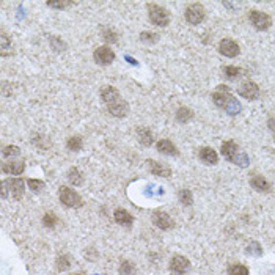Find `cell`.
Returning a JSON list of instances; mask_svg holds the SVG:
<instances>
[{"label":"cell","instance_id":"obj_6","mask_svg":"<svg viewBox=\"0 0 275 275\" xmlns=\"http://www.w3.org/2000/svg\"><path fill=\"white\" fill-rule=\"evenodd\" d=\"M58 198H60V203L66 206V208H82L83 206V200L82 197L74 191L71 189V187H66V186H61L58 189Z\"/></svg>","mask_w":275,"mask_h":275},{"label":"cell","instance_id":"obj_38","mask_svg":"<svg viewBox=\"0 0 275 275\" xmlns=\"http://www.w3.org/2000/svg\"><path fill=\"white\" fill-rule=\"evenodd\" d=\"M72 5H76V2H69V0H61V2H47V7L49 8H55V10L69 8Z\"/></svg>","mask_w":275,"mask_h":275},{"label":"cell","instance_id":"obj_32","mask_svg":"<svg viewBox=\"0 0 275 275\" xmlns=\"http://www.w3.org/2000/svg\"><path fill=\"white\" fill-rule=\"evenodd\" d=\"M120 275H132L135 272V266L134 262L129 261V259H123L121 264H120Z\"/></svg>","mask_w":275,"mask_h":275},{"label":"cell","instance_id":"obj_12","mask_svg":"<svg viewBox=\"0 0 275 275\" xmlns=\"http://www.w3.org/2000/svg\"><path fill=\"white\" fill-rule=\"evenodd\" d=\"M219 52L223 57L234 58V57H237V55L241 54V47H239V44H237L234 40H231V38H223L219 43Z\"/></svg>","mask_w":275,"mask_h":275},{"label":"cell","instance_id":"obj_30","mask_svg":"<svg viewBox=\"0 0 275 275\" xmlns=\"http://www.w3.org/2000/svg\"><path fill=\"white\" fill-rule=\"evenodd\" d=\"M228 275H250L248 267L241 264V262H234L228 266Z\"/></svg>","mask_w":275,"mask_h":275},{"label":"cell","instance_id":"obj_28","mask_svg":"<svg viewBox=\"0 0 275 275\" xmlns=\"http://www.w3.org/2000/svg\"><path fill=\"white\" fill-rule=\"evenodd\" d=\"M55 266H57V270H58V272H65V270H68V269L71 267V258H69V255L61 253V255L57 258V261H55Z\"/></svg>","mask_w":275,"mask_h":275},{"label":"cell","instance_id":"obj_9","mask_svg":"<svg viewBox=\"0 0 275 275\" xmlns=\"http://www.w3.org/2000/svg\"><path fill=\"white\" fill-rule=\"evenodd\" d=\"M237 95L244 99H248V101H256L261 95V90L256 82L253 80H245L239 85V88H237Z\"/></svg>","mask_w":275,"mask_h":275},{"label":"cell","instance_id":"obj_11","mask_svg":"<svg viewBox=\"0 0 275 275\" xmlns=\"http://www.w3.org/2000/svg\"><path fill=\"white\" fill-rule=\"evenodd\" d=\"M93 58L98 65L101 66H109L115 61V52L112 51L109 46H99L93 52Z\"/></svg>","mask_w":275,"mask_h":275},{"label":"cell","instance_id":"obj_16","mask_svg":"<svg viewBox=\"0 0 275 275\" xmlns=\"http://www.w3.org/2000/svg\"><path fill=\"white\" fill-rule=\"evenodd\" d=\"M198 157L206 165H216L217 162H219V154L211 146H202V148H200Z\"/></svg>","mask_w":275,"mask_h":275},{"label":"cell","instance_id":"obj_19","mask_svg":"<svg viewBox=\"0 0 275 275\" xmlns=\"http://www.w3.org/2000/svg\"><path fill=\"white\" fill-rule=\"evenodd\" d=\"M137 139H139V142H140L143 146H151V145L154 143L153 131L149 129V128H145V126L137 128Z\"/></svg>","mask_w":275,"mask_h":275},{"label":"cell","instance_id":"obj_14","mask_svg":"<svg viewBox=\"0 0 275 275\" xmlns=\"http://www.w3.org/2000/svg\"><path fill=\"white\" fill-rule=\"evenodd\" d=\"M153 223L156 225L157 228L164 230V231L174 228V220L167 214V212H164V211H154V214H153Z\"/></svg>","mask_w":275,"mask_h":275},{"label":"cell","instance_id":"obj_3","mask_svg":"<svg viewBox=\"0 0 275 275\" xmlns=\"http://www.w3.org/2000/svg\"><path fill=\"white\" fill-rule=\"evenodd\" d=\"M222 156L227 159L228 162H231V164L241 167V168H245L248 167L250 164V159L247 156L245 151H242L241 146L237 145L234 140H227L222 143Z\"/></svg>","mask_w":275,"mask_h":275},{"label":"cell","instance_id":"obj_39","mask_svg":"<svg viewBox=\"0 0 275 275\" xmlns=\"http://www.w3.org/2000/svg\"><path fill=\"white\" fill-rule=\"evenodd\" d=\"M85 256L88 258V259H91V261H95V259H96V252H95L93 248H88V250L85 252Z\"/></svg>","mask_w":275,"mask_h":275},{"label":"cell","instance_id":"obj_40","mask_svg":"<svg viewBox=\"0 0 275 275\" xmlns=\"http://www.w3.org/2000/svg\"><path fill=\"white\" fill-rule=\"evenodd\" d=\"M267 128H269V131L275 135V118H269V120H267Z\"/></svg>","mask_w":275,"mask_h":275},{"label":"cell","instance_id":"obj_21","mask_svg":"<svg viewBox=\"0 0 275 275\" xmlns=\"http://www.w3.org/2000/svg\"><path fill=\"white\" fill-rule=\"evenodd\" d=\"M30 140H32V143L36 148L41 149V151H47V149L52 146L51 139H49V137H46V135H43V134H33Z\"/></svg>","mask_w":275,"mask_h":275},{"label":"cell","instance_id":"obj_8","mask_svg":"<svg viewBox=\"0 0 275 275\" xmlns=\"http://www.w3.org/2000/svg\"><path fill=\"white\" fill-rule=\"evenodd\" d=\"M186 21L191 24V26H198L202 24L206 18V10L202 4H191L189 7L186 8L184 13Z\"/></svg>","mask_w":275,"mask_h":275},{"label":"cell","instance_id":"obj_2","mask_svg":"<svg viewBox=\"0 0 275 275\" xmlns=\"http://www.w3.org/2000/svg\"><path fill=\"white\" fill-rule=\"evenodd\" d=\"M212 103H214L219 109L225 110L231 117L239 115L241 110H242L241 103L230 93V88L227 85H219L217 86V90L212 93Z\"/></svg>","mask_w":275,"mask_h":275},{"label":"cell","instance_id":"obj_15","mask_svg":"<svg viewBox=\"0 0 275 275\" xmlns=\"http://www.w3.org/2000/svg\"><path fill=\"white\" fill-rule=\"evenodd\" d=\"M156 149L164 156H170V157H178L179 156V149L176 148L171 140L168 139H162L156 143Z\"/></svg>","mask_w":275,"mask_h":275},{"label":"cell","instance_id":"obj_23","mask_svg":"<svg viewBox=\"0 0 275 275\" xmlns=\"http://www.w3.org/2000/svg\"><path fill=\"white\" fill-rule=\"evenodd\" d=\"M222 72H223V76L230 80H237V79L245 76V71L242 68H237V66H223Z\"/></svg>","mask_w":275,"mask_h":275},{"label":"cell","instance_id":"obj_7","mask_svg":"<svg viewBox=\"0 0 275 275\" xmlns=\"http://www.w3.org/2000/svg\"><path fill=\"white\" fill-rule=\"evenodd\" d=\"M248 21L259 32H264V30L270 29V26H272V18L267 13H264V11H259V10H250Z\"/></svg>","mask_w":275,"mask_h":275},{"label":"cell","instance_id":"obj_4","mask_svg":"<svg viewBox=\"0 0 275 275\" xmlns=\"http://www.w3.org/2000/svg\"><path fill=\"white\" fill-rule=\"evenodd\" d=\"M26 191V186H24V179L21 178H10L2 181V197L4 198H15L21 200Z\"/></svg>","mask_w":275,"mask_h":275},{"label":"cell","instance_id":"obj_10","mask_svg":"<svg viewBox=\"0 0 275 275\" xmlns=\"http://www.w3.org/2000/svg\"><path fill=\"white\" fill-rule=\"evenodd\" d=\"M168 269L173 275H186L191 269V261L182 255H174L168 262Z\"/></svg>","mask_w":275,"mask_h":275},{"label":"cell","instance_id":"obj_13","mask_svg":"<svg viewBox=\"0 0 275 275\" xmlns=\"http://www.w3.org/2000/svg\"><path fill=\"white\" fill-rule=\"evenodd\" d=\"M248 182H250V186L253 187V191H256V192L269 194V192L272 191L270 182H269L264 176H262V174H259V173H253L252 176H250Z\"/></svg>","mask_w":275,"mask_h":275},{"label":"cell","instance_id":"obj_36","mask_svg":"<svg viewBox=\"0 0 275 275\" xmlns=\"http://www.w3.org/2000/svg\"><path fill=\"white\" fill-rule=\"evenodd\" d=\"M247 255H253V256H261L262 255V248H261V245L258 244V242H250L248 245H247Z\"/></svg>","mask_w":275,"mask_h":275},{"label":"cell","instance_id":"obj_34","mask_svg":"<svg viewBox=\"0 0 275 275\" xmlns=\"http://www.w3.org/2000/svg\"><path fill=\"white\" fill-rule=\"evenodd\" d=\"M27 186L30 187V191L32 192H35V194H40L43 189H44V181H41V179H35V178H30V179H27Z\"/></svg>","mask_w":275,"mask_h":275},{"label":"cell","instance_id":"obj_18","mask_svg":"<svg viewBox=\"0 0 275 275\" xmlns=\"http://www.w3.org/2000/svg\"><path fill=\"white\" fill-rule=\"evenodd\" d=\"M26 170V164L22 160H8L2 164V171L7 174H21Z\"/></svg>","mask_w":275,"mask_h":275},{"label":"cell","instance_id":"obj_33","mask_svg":"<svg viewBox=\"0 0 275 275\" xmlns=\"http://www.w3.org/2000/svg\"><path fill=\"white\" fill-rule=\"evenodd\" d=\"M140 41L145 44H156L159 41V35L154 32H142L140 33Z\"/></svg>","mask_w":275,"mask_h":275},{"label":"cell","instance_id":"obj_25","mask_svg":"<svg viewBox=\"0 0 275 275\" xmlns=\"http://www.w3.org/2000/svg\"><path fill=\"white\" fill-rule=\"evenodd\" d=\"M66 178H68L69 184H72L74 187H77L83 182V174L80 173V170L77 167H71L66 173Z\"/></svg>","mask_w":275,"mask_h":275},{"label":"cell","instance_id":"obj_31","mask_svg":"<svg viewBox=\"0 0 275 275\" xmlns=\"http://www.w3.org/2000/svg\"><path fill=\"white\" fill-rule=\"evenodd\" d=\"M49 43H51V46H52V49H54L55 52H63V51H66V43L63 40H60L58 36H55V35L49 36Z\"/></svg>","mask_w":275,"mask_h":275},{"label":"cell","instance_id":"obj_22","mask_svg":"<svg viewBox=\"0 0 275 275\" xmlns=\"http://www.w3.org/2000/svg\"><path fill=\"white\" fill-rule=\"evenodd\" d=\"M13 54V43H11L10 36L2 32L0 33V55L2 57H10Z\"/></svg>","mask_w":275,"mask_h":275},{"label":"cell","instance_id":"obj_26","mask_svg":"<svg viewBox=\"0 0 275 275\" xmlns=\"http://www.w3.org/2000/svg\"><path fill=\"white\" fill-rule=\"evenodd\" d=\"M66 148L69 149V151H72V153H79V151H82V148H83V140H82V137H80V135H71L69 139L66 140Z\"/></svg>","mask_w":275,"mask_h":275},{"label":"cell","instance_id":"obj_29","mask_svg":"<svg viewBox=\"0 0 275 275\" xmlns=\"http://www.w3.org/2000/svg\"><path fill=\"white\" fill-rule=\"evenodd\" d=\"M58 223V217L55 212L52 211H47L46 214L43 216V225L46 228H55V225Z\"/></svg>","mask_w":275,"mask_h":275},{"label":"cell","instance_id":"obj_17","mask_svg":"<svg viewBox=\"0 0 275 275\" xmlns=\"http://www.w3.org/2000/svg\"><path fill=\"white\" fill-rule=\"evenodd\" d=\"M148 168H149V171H151L153 174H156V176H162V178H170L171 176L170 167H167L165 164H162V162L149 159L148 160Z\"/></svg>","mask_w":275,"mask_h":275},{"label":"cell","instance_id":"obj_37","mask_svg":"<svg viewBox=\"0 0 275 275\" xmlns=\"http://www.w3.org/2000/svg\"><path fill=\"white\" fill-rule=\"evenodd\" d=\"M2 154H4V157H15V156H19L21 154V149L16 145H8V146L4 148Z\"/></svg>","mask_w":275,"mask_h":275},{"label":"cell","instance_id":"obj_41","mask_svg":"<svg viewBox=\"0 0 275 275\" xmlns=\"http://www.w3.org/2000/svg\"><path fill=\"white\" fill-rule=\"evenodd\" d=\"M71 275H83V273H71Z\"/></svg>","mask_w":275,"mask_h":275},{"label":"cell","instance_id":"obj_1","mask_svg":"<svg viewBox=\"0 0 275 275\" xmlns=\"http://www.w3.org/2000/svg\"><path fill=\"white\" fill-rule=\"evenodd\" d=\"M101 99L104 106L107 107L109 114L115 118H124L129 112V104L126 99H123L120 91L112 85H106L101 90Z\"/></svg>","mask_w":275,"mask_h":275},{"label":"cell","instance_id":"obj_20","mask_svg":"<svg viewBox=\"0 0 275 275\" xmlns=\"http://www.w3.org/2000/svg\"><path fill=\"white\" fill-rule=\"evenodd\" d=\"M114 219L118 225H123V227H131V225L134 223V217L126 209H115Z\"/></svg>","mask_w":275,"mask_h":275},{"label":"cell","instance_id":"obj_27","mask_svg":"<svg viewBox=\"0 0 275 275\" xmlns=\"http://www.w3.org/2000/svg\"><path fill=\"white\" fill-rule=\"evenodd\" d=\"M178 200H179V203L182 206H192V203H194V194H192V191H189V189H181L178 192Z\"/></svg>","mask_w":275,"mask_h":275},{"label":"cell","instance_id":"obj_5","mask_svg":"<svg viewBox=\"0 0 275 275\" xmlns=\"http://www.w3.org/2000/svg\"><path fill=\"white\" fill-rule=\"evenodd\" d=\"M146 8H148V18L154 26L167 27L170 24V13L164 7H160L157 4H148Z\"/></svg>","mask_w":275,"mask_h":275},{"label":"cell","instance_id":"obj_24","mask_svg":"<svg viewBox=\"0 0 275 275\" xmlns=\"http://www.w3.org/2000/svg\"><path fill=\"white\" fill-rule=\"evenodd\" d=\"M174 120L181 124H186L194 120V110L189 109V107H179L176 110V114H174Z\"/></svg>","mask_w":275,"mask_h":275},{"label":"cell","instance_id":"obj_35","mask_svg":"<svg viewBox=\"0 0 275 275\" xmlns=\"http://www.w3.org/2000/svg\"><path fill=\"white\" fill-rule=\"evenodd\" d=\"M103 40L107 43V44H115L118 41V33L115 30H112V29H106L103 32Z\"/></svg>","mask_w":275,"mask_h":275}]
</instances>
